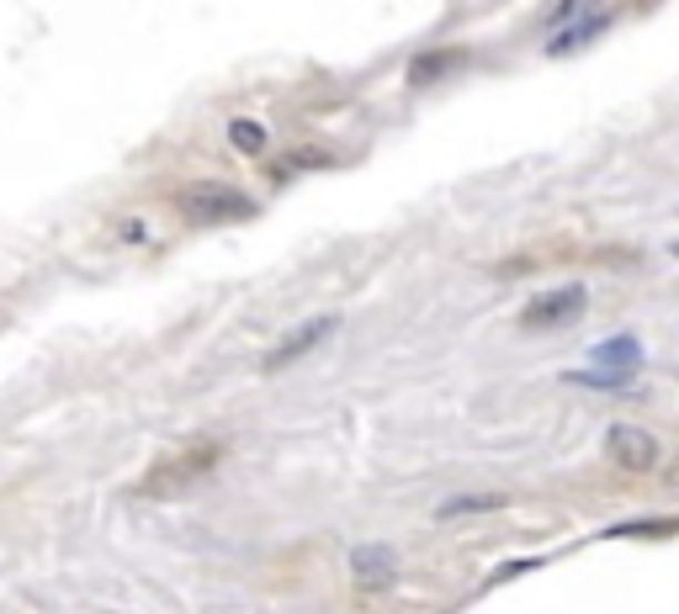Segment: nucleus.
<instances>
[{"instance_id":"1","label":"nucleus","mask_w":679,"mask_h":614,"mask_svg":"<svg viewBox=\"0 0 679 614\" xmlns=\"http://www.w3.org/2000/svg\"><path fill=\"white\" fill-rule=\"evenodd\" d=\"M175 213L186 217V223H244V217H255V196H244L234 186H219V181H202V186L181 191L175 196Z\"/></svg>"},{"instance_id":"2","label":"nucleus","mask_w":679,"mask_h":614,"mask_svg":"<svg viewBox=\"0 0 679 614\" xmlns=\"http://www.w3.org/2000/svg\"><path fill=\"white\" fill-rule=\"evenodd\" d=\"M223 446H213V440H196V446H186L175 461H160V467H149L144 482L133 488L139 498H160L170 493V488H186V482H196V477H207L213 467H219Z\"/></svg>"},{"instance_id":"3","label":"nucleus","mask_w":679,"mask_h":614,"mask_svg":"<svg viewBox=\"0 0 679 614\" xmlns=\"http://www.w3.org/2000/svg\"><path fill=\"white\" fill-rule=\"evenodd\" d=\"M335 329H340V313H318V318H303L297 329L282 334V339H276V345L266 350L261 371L271 377V371H282V366H292V360H303V355L314 350V345H324V339H330Z\"/></svg>"},{"instance_id":"4","label":"nucleus","mask_w":679,"mask_h":614,"mask_svg":"<svg viewBox=\"0 0 679 614\" xmlns=\"http://www.w3.org/2000/svg\"><path fill=\"white\" fill-rule=\"evenodd\" d=\"M606 456L621 467V472H653L658 467V440L648 434V429H631V424H616L606 440Z\"/></svg>"},{"instance_id":"5","label":"nucleus","mask_w":679,"mask_h":614,"mask_svg":"<svg viewBox=\"0 0 679 614\" xmlns=\"http://www.w3.org/2000/svg\"><path fill=\"white\" fill-rule=\"evenodd\" d=\"M589 303L584 286H563L553 297H536L526 313H520V329H541V324H563V318H579V307Z\"/></svg>"},{"instance_id":"6","label":"nucleus","mask_w":679,"mask_h":614,"mask_svg":"<svg viewBox=\"0 0 679 614\" xmlns=\"http://www.w3.org/2000/svg\"><path fill=\"white\" fill-rule=\"evenodd\" d=\"M393 572H398V562H393L388 545H362V551L351 556L356 589H383V583H393Z\"/></svg>"},{"instance_id":"7","label":"nucleus","mask_w":679,"mask_h":614,"mask_svg":"<svg viewBox=\"0 0 679 614\" xmlns=\"http://www.w3.org/2000/svg\"><path fill=\"white\" fill-rule=\"evenodd\" d=\"M229 143H234L240 154H266V143H271V127H266V122L234 117V122H229Z\"/></svg>"},{"instance_id":"8","label":"nucleus","mask_w":679,"mask_h":614,"mask_svg":"<svg viewBox=\"0 0 679 614\" xmlns=\"http://www.w3.org/2000/svg\"><path fill=\"white\" fill-rule=\"evenodd\" d=\"M488 509H505V498L499 493H484V498H452V503H440L436 520H457V514H488Z\"/></svg>"},{"instance_id":"9","label":"nucleus","mask_w":679,"mask_h":614,"mask_svg":"<svg viewBox=\"0 0 679 614\" xmlns=\"http://www.w3.org/2000/svg\"><path fill=\"white\" fill-rule=\"evenodd\" d=\"M600 0H558V11H553V27H574L584 11H595Z\"/></svg>"}]
</instances>
